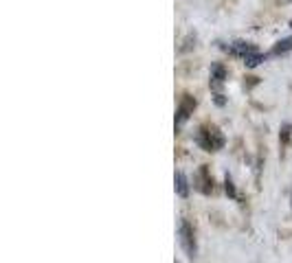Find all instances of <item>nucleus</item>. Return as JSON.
<instances>
[{
  "mask_svg": "<svg viewBox=\"0 0 292 263\" xmlns=\"http://www.w3.org/2000/svg\"><path fill=\"white\" fill-rule=\"evenodd\" d=\"M194 107H196V99L194 97H189V95L182 97L180 105H178V112H176V125L185 123V121L189 119V114L194 112Z\"/></svg>",
  "mask_w": 292,
  "mask_h": 263,
  "instance_id": "7ed1b4c3",
  "label": "nucleus"
},
{
  "mask_svg": "<svg viewBox=\"0 0 292 263\" xmlns=\"http://www.w3.org/2000/svg\"><path fill=\"white\" fill-rule=\"evenodd\" d=\"M290 204H292V202H290Z\"/></svg>",
  "mask_w": 292,
  "mask_h": 263,
  "instance_id": "ddd939ff",
  "label": "nucleus"
},
{
  "mask_svg": "<svg viewBox=\"0 0 292 263\" xmlns=\"http://www.w3.org/2000/svg\"><path fill=\"white\" fill-rule=\"evenodd\" d=\"M231 53H233V55H239V57L246 59L248 55H255V53H257V46H255V44H251V42L235 40L233 44H231Z\"/></svg>",
  "mask_w": 292,
  "mask_h": 263,
  "instance_id": "20e7f679",
  "label": "nucleus"
},
{
  "mask_svg": "<svg viewBox=\"0 0 292 263\" xmlns=\"http://www.w3.org/2000/svg\"><path fill=\"white\" fill-rule=\"evenodd\" d=\"M290 132H292V125L286 123L284 128H281V143H288L290 140Z\"/></svg>",
  "mask_w": 292,
  "mask_h": 263,
  "instance_id": "9b49d317",
  "label": "nucleus"
},
{
  "mask_svg": "<svg viewBox=\"0 0 292 263\" xmlns=\"http://www.w3.org/2000/svg\"><path fill=\"white\" fill-rule=\"evenodd\" d=\"M198 182H200V184H198V189H200L202 193H209L211 186H213V178H211L209 169H206L204 164L198 169Z\"/></svg>",
  "mask_w": 292,
  "mask_h": 263,
  "instance_id": "39448f33",
  "label": "nucleus"
},
{
  "mask_svg": "<svg viewBox=\"0 0 292 263\" xmlns=\"http://www.w3.org/2000/svg\"><path fill=\"white\" fill-rule=\"evenodd\" d=\"M288 51H292V37H284V40L277 42V46L272 49V55H284V53H288Z\"/></svg>",
  "mask_w": 292,
  "mask_h": 263,
  "instance_id": "6e6552de",
  "label": "nucleus"
},
{
  "mask_svg": "<svg viewBox=\"0 0 292 263\" xmlns=\"http://www.w3.org/2000/svg\"><path fill=\"white\" fill-rule=\"evenodd\" d=\"M263 62V55H260V53H255V55H248L246 59H244V64H246V68H257Z\"/></svg>",
  "mask_w": 292,
  "mask_h": 263,
  "instance_id": "1a4fd4ad",
  "label": "nucleus"
},
{
  "mask_svg": "<svg viewBox=\"0 0 292 263\" xmlns=\"http://www.w3.org/2000/svg\"><path fill=\"white\" fill-rule=\"evenodd\" d=\"M198 145L206 152H218L224 147V136L220 134L218 128H204L198 134Z\"/></svg>",
  "mask_w": 292,
  "mask_h": 263,
  "instance_id": "f257e3e1",
  "label": "nucleus"
},
{
  "mask_svg": "<svg viewBox=\"0 0 292 263\" xmlns=\"http://www.w3.org/2000/svg\"><path fill=\"white\" fill-rule=\"evenodd\" d=\"M174 180H176V193H178V195H180V197H187V195H189V182H187V176H185V173L178 171Z\"/></svg>",
  "mask_w": 292,
  "mask_h": 263,
  "instance_id": "0eeeda50",
  "label": "nucleus"
},
{
  "mask_svg": "<svg viewBox=\"0 0 292 263\" xmlns=\"http://www.w3.org/2000/svg\"><path fill=\"white\" fill-rule=\"evenodd\" d=\"M215 103H218V105H224L227 101H224V97H222V95H215Z\"/></svg>",
  "mask_w": 292,
  "mask_h": 263,
  "instance_id": "f8f14e48",
  "label": "nucleus"
},
{
  "mask_svg": "<svg viewBox=\"0 0 292 263\" xmlns=\"http://www.w3.org/2000/svg\"><path fill=\"white\" fill-rule=\"evenodd\" d=\"M224 79H227V70H224V66L215 64L213 70H211V88H213V90H220L222 83H224Z\"/></svg>",
  "mask_w": 292,
  "mask_h": 263,
  "instance_id": "423d86ee",
  "label": "nucleus"
},
{
  "mask_svg": "<svg viewBox=\"0 0 292 263\" xmlns=\"http://www.w3.org/2000/svg\"><path fill=\"white\" fill-rule=\"evenodd\" d=\"M224 191H227V195H231V197H237V193H235V184L229 176L224 178Z\"/></svg>",
  "mask_w": 292,
  "mask_h": 263,
  "instance_id": "9d476101",
  "label": "nucleus"
},
{
  "mask_svg": "<svg viewBox=\"0 0 292 263\" xmlns=\"http://www.w3.org/2000/svg\"><path fill=\"white\" fill-rule=\"evenodd\" d=\"M178 235H180V246L182 250H185V255L189 257V259H196V237H194V228H191V224L187 222V219H182L180 222V230H178Z\"/></svg>",
  "mask_w": 292,
  "mask_h": 263,
  "instance_id": "f03ea898",
  "label": "nucleus"
}]
</instances>
